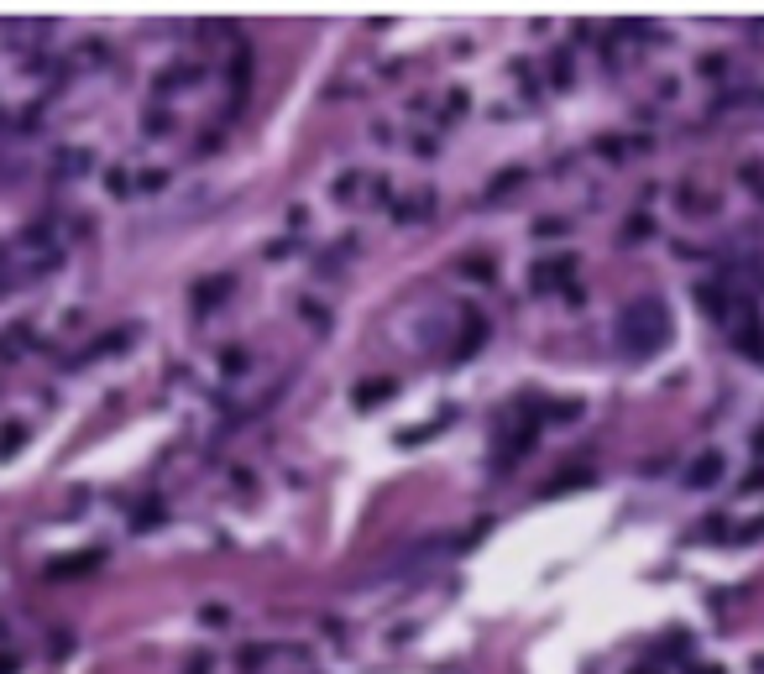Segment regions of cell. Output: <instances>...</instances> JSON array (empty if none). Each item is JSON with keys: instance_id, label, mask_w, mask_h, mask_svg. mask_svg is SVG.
Here are the masks:
<instances>
[{"instance_id": "obj_1", "label": "cell", "mask_w": 764, "mask_h": 674, "mask_svg": "<svg viewBox=\"0 0 764 674\" xmlns=\"http://www.w3.org/2000/svg\"><path fill=\"white\" fill-rule=\"evenodd\" d=\"M665 335H670V319H665V309H660L654 298H639L634 309H623V319H618V345H623L628 356L660 351Z\"/></svg>"}, {"instance_id": "obj_2", "label": "cell", "mask_w": 764, "mask_h": 674, "mask_svg": "<svg viewBox=\"0 0 764 674\" xmlns=\"http://www.w3.org/2000/svg\"><path fill=\"white\" fill-rule=\"evenodd\" d=\"M712 476H718V455L696 460V471H691V486H712Z\"/></svg>"}]
</instances>
